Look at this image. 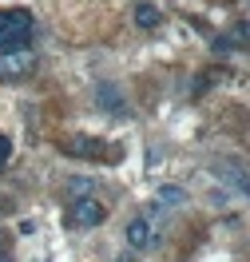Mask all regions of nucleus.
Listing matches in <instances>:
<instances>
[{
    "instance_id": "obj_11",
    "label": "nucleus",
    "mask_w": 250,
    "mask_h": 262,
    "mask_svg": "<svg viewBox=\"0 0 250 262\" xmlns=\"http://www.w3.org/2000/svg\"><path fill=\"white\" fill-rule=\"evenodd\" d=\"M92 191H96V183H92V179H72V183H67V195H72V199H87Z\"/></svg>"
},
{
    "instance_id": "obj_4",
    "label": "nucleus",
    "mask_w": 250,
    "mask_h": 262,
    "mask_svg": "<svg viewBox=\"0 0 250 262\" xmlns=\"http://www.w3.org/2000/svg\"><path fill=\"white\" fill-rule=\"evenodd\" d=\"M96 103H100V112H107V115H127V99H123V92H119L116 80H100Z\"/></svg>"
},
{
    "instance_id": "obj_10",
    "label": "nucleus",
    "mask_w": 250,
    "mask_h": 262,
    "mask_svg": "<svg viewBox=\"0 0 250 262\" xmlns=\"http://www.w3.org/2000/svg\"><path fill=\"white\" fill-rule=\"evenodd\" d=\"M155 199L167 203V207H183V203H187V191H183V187H175V183H163V187L155 191Z\"/></svg>"
},
{
    "instance_id": "obj_13",
    "label": "nucleus",
    "mask_w": 250,
    "mask_h": 262,
    "mask_svg": "<svg viewBox=\"0 0 250 262\" xmlns=\"http://www.w3.org/2000/svg\"><path fill=\"white\" fill-rule=\"evenodd\" d=\"M119 262H135V258H131V254H123V258H119Z\"/></svg>"
},
{
    "instance_id": "obj_14",
    "label": "nucleus",
    "mask_w": 250,
    "mask_h": 262,
    "mask_svg": "<svg viewBox=\"0 0 250 262\" xmlns=\"http://www.w3.org/2000/svg\"><path fill=\"white\" fill-rule=\"evenodd\" d=\"M0 262H12V258H0Z\"/></svg>"
},
{
    "instance_id": "obj_2",
    "label": "nucleus",
    "mask_w": 250,
    "mask_h": 262,
    "mask_svg": "<svg viewBox=\"0 0 250 262\" xmlns=\"http://www.w3.org/2000/svg\"><path fill=\"white\" fill-rule=\"evenodd\" d=\"M103 219H107V207H103L96 195L72 199V203H67V211H64V223L72 230H92V227H100Z\"/></svg>"
},
{
    "instance_id": "obj_3",
    "label": "nucleus",
    "mask_w": 250,
    "mask_h": 262,
    "mask_svg": "<svg viewBox=\"0 0 250 262\" xmlns=\"http://www.w3.org/2000/svg\"><path fill=\"white\" fill-rule=\"evenodd\" d=\"M123 238H127V250H151L155 246V227H151L147 214H135L131 223H127V230H123Z\"/></svg>"
},
{
    "instance_id": "obj_5",
    "label": "nucleus",
    "mask_w": 250,
    "mask_h": 262,
    "mask_svg": "<svg viewBox=\"0 0 250 262\" xmlns=\"http://www.w3.org/2000/svg\"><path fill=\"white\" fill-rule=\"evenodd\" d=\"M36 68V56L32 52H12V56H0V76L4 80H20Z\"/></svg>"
},
{
    "instance_id": "obj_9",
    "label": "nucleus",
    "mask_w": 250,
    "mask_h": 262,
    "mask_svg": "<svg viewBox=\"0 0 250 262\" xmlns=\"http://www.w3.org/2000/svg\"><path fill=\"white\" fill-rule=\"evenodd\" d=\"M222 183H231V187H238L242 195H250V175H246V167H238V163H222V175H218Z\"/></svg>"
},
{
    "instance_id": "obj_8",
    "label": "nucleus",
    "mask_w": 250,
    "mask_h": 262,
    "mask_svg": "<svg viewBox=\"0 0 250 262\" xmlns=\"http://www.w3.org/2000/svg\"><path fill=\"white\" fill-rule=\"evenodd\" d=\"M100 139H67L64 155H80V159H100Z\"/></svg>"
},
{
    "instance_id": "obj_7",
    "label": "nucleus",
    "mask_w": 250,
    "mask_h": 262,
    "mask_svg": "<svg viewBox=\"0 0 250 262\" xmlns=\"http://www.w3.org/2000/svg\"><path fill=\"white\" fill-rule=\"evenodd\" d=\"M222 40H226L231 48H238V52H250V20H234Z\"/></svg>"
},
{
    "instance_id": "obj_1",
    "label": "nucleus",
    "mask_w": 250,
    "mask_h": 262,
    "mask_svg": "<svg viewBox=\"0 0 250 262\" xmlns=\"http://www.w3.org/2000/svg\"><path fill=\"white\" fill-rule=\"evenodd\" d=\"M32 44V12L28 8H4L0 12V56L28 52Z\"/></svg>"
},
{
    "instance_id": "obj_12",
    "label": "nucleus",
    "mask_w": 250,
    "mask_h": 262,
    "mask_svg": "<svg viewBox=\"0 0 250 262\" xmlns=\"http://www.w3.org/2000/svg\"><path fill=\"white\" fill-rule=\"evenodd\" d=\"M8 159H12V139H8V135H0V171H4Z\"/></svg>"
},
{
    "instance_id": "obj_6",
    "label": "nucleus",
    "mask_w": 250,
    "mask_h": 262,
    "mask_svg": "<svg viewBox=\"0 0 250 262\" xmlns=\"http://www.w3.org/2000/svg\"><path fill=\"white\" fill-rule=\"evenodd\" d=\"M131 16H135V24H139V28H159V24H163V12H159V4H151V0H135Z\"/></svg>"
}]
</instances>
